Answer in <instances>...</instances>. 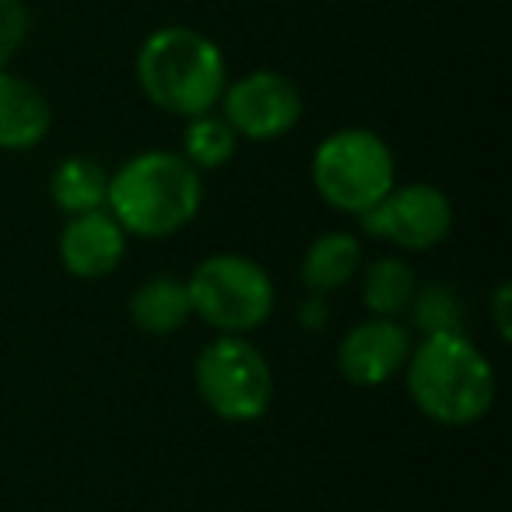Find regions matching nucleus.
<instances>
[{
	"instance_id": "f257e3e1",
	"label": "nucleus",
	"mask_w": 512,
	"mask_h": 512,
	"mask_svg": "<svg viewBox=\"0 0 512 512\" xmlns=\"http://www.w3.org/2000/svg\"><path fill=\"white\" fill-rule=\"evenodd\" d=\"M200 172L176 151H141L109 176V214L127 235L165 239L200 211Z\"/></svg>"
},
{
	"instance_id": "f03ea898",
	"label": "nucleus",
	"mask_w": 512,
	"mask_h": 512,
	"mask_svg": "<svg viewBox=\"0 0 512 512\" xmlns=\"http://www.w3.org/2000/svg\"><path fill=\"white\" fill-rule=\"evenodd\" d=\"M407 390L425 418L474 425L495 404V369L467 334H432L407 355Z\"/></svg>"
},
{
	"instance_id": "7ed1b4c3",
	"label": "nucleus",
	"mask_w": 512,
	"mask_h": 512,
	"mask_svg": "<svg viewBox=\"0 0 512 512\" xmlns=\"http://www.w3.org/2000/svg\"><path fill=\"white\" fill-rule=\"evenodd\" d=\"M137 85L158 109L176 116L211 113L228 85L221 50L197 29L165 25L137 53Z\"/></svg>"
},
{
	"instance_id": "20e7f679",
	"label": "nucleus",
	"mask_w": 512,
	"mask_h": 512,
	"mask_svg": "<svg viewBox=\"0 0 512 512\" xmlns=\"http://www.w3.org/2000/svg\"><path fill=\"white\" fill-rule=\"evenodd\" d=\"M393 179V151L372 130H337L313 155V186L334 211L365 214L397 186Z\"/></svg>"
},
{
	"instance_id": "39448f33",
	"label": "nucleus",
	"mask_w": 512,
	"mask_h": 512,
	"mask_svg": "<svg viewBox=\"0 0 512 512\" xmlns=\"http://www.w3.org/2000/svg\"><path fill=\"white\" fill-rule=\"evenodd\" d=\"M193 316L221 334H249L274 313V285L264 267L239 253H214L186 278Z\"/></svg>"
},
{
	"instance_id": "423d86ee",
	"label": "nucleus",
	"mask_w": 512,
	"mask_h": 512,
	"mask_svg": "<svg viewBox=\"0 0 512 512\" xmlns=\"http://www.w3.org/2000/svg\"><path fill=\"white\" fill-rule=\"evenodd\" d=\"M193 383L207 407L225 421L264 418L274 397V376L260 348L242 334H225L207 344L193 365Z\"/></svg>"
},
{
	"instance_id": "0eeeda50",
	"label": "nucleus",
	"mask_w": 512,
	"mask_h": 512,
	"mask_svg": "<svg viewBox=\"0 0 512 512\" xmlns=\"http://www.w3.org/2000/svg\"><path fill=\"white\" fill-rule=\"evenodd\" d=\"M362 228L376 239H386L400 249H421L439 246L453 228V204L442 190L428 183H407L393 186L376 207L358 214Z\"/></svg>"
},
{
	"instance_id": "6e6552de",
	"label": "nucleus",
	"mask_w": 512,
	"mask_h": 512,
	"mask_svg": "<svg viewBox=\"0 0 512 512\" xmlns=\"http://www.w3.org/2000/svg\"><path fill=\"white\" fill-rule=\"evenodd\" d=\"M228 127L249 141H274L288 134L302 116V95L285 74L253 71L221 92Z\"/></svg>"
},
{
	"instance_id": "1a4fd4ad",
	"label": "nucleus",
	"mask_w": 512,
	"mask_h": 512,
	"mask_svg": "<svg viewBox=\"0 0 512 512\" xmlns=\"http://www.w3.org/2000/svg\"><path fill=\"white\" fill-rule=\"evenodd\" d=\"M411 334L393 320H362L344 334L337 348V365L355 386H383L407 365Z\"/></svg>"
},
{
	"instance_id": "9d476101",
	"label": "nucleus",
	"mask_w": 512,
	"mask_h": 512,
	"mask_svg": "<svg viewBox=\"0 0 512 512\" xmlns=\"http://www.w3.org/2000/svg\"><path fill=\"white\" fill-rule=\"evenodd\" d=\"M127 253V232L120 221L102 207V211L74 214L60 235V264L74 278H106L116 271V264Z\"/></svg>"
},
{
	"instance_id": "9b49d317",
	"label": "nucleus",
	"mask_w": 512,
	"mask_h": 512,
	"mask_svg": "<svg viewBox=\"0 0 512 512\" xmlns=\"http://www.w3.org/2000/svg\"><path fill=\"white\" fill-rule=\"evenodd\" d=\"M53 109L32 81L0 71V151H29L50 134Z\"/></svg>"
},
{
	"instance_id": "f8f14e48",
	"label": "nucleus",
	"mask_w": 512,
	"mask_h": 512,
	"mask_svg": "<svg viewBox=\"0 0 512 512\" xmlns=\"http://www.w3.org/2000/svg\"><path fill=\"white\" fill-rule=\"evenodd\" d=\"M193 316L190 288L179 278H151L130 299V320L144 334H176Z\"/></svg>"
},
{
	"instance_id": "ddd939ff",
	"label": "nucleus",
	"mask_w": 512,
	"mask_h": 512,
	"mask_svg": "<svg viewBox=\"0 0 512 512\" xmlns=\"http://www.w3.org/2000/svg\"><path fill=\"white\" fill-rule=\"evenodd\" d=\"M362 267V242L348 232H327L302 256V285L316 295L348 285Z\"/></svg>"
},
{
	"instance_id": "4468645a",
	"label": "nucleus",
	"mask_w": 512,
	"mask_h": 512,
	"mask_svg": "<svg viewBox=\"0 0 512 512\" xmlns=\"http://www.w3.org/2000/svg\"><path fill=\"white\" fill-rule=\"evenodd\" d=\"M50 197L67 218L102 211L109 200V172L85 155L64 158L50 176Z\"/></svg>"
},
{
	"instance_id": "2eb2a0df",
	"label": "nucleus",
	"mask_w": 512,
	"mask_h": 512,
	"mask_svg": "<svg viewBox=\"0 0 512 512\" xmlns=\"http://www.w3.org/2000/svg\"><path fill=\"white\" fill-rule=\"evenodd\" d=\"M414 292H418V278L400 256H379L376 264L365 271L362 302L372 316L393 320L411 306Z\"/></svg>"
},
{
	"instance_id": "dca6fc26",
	"label": "nucleus",
	"mask_w": 512,
	"mask_h": 512,
	"mask_svg": "<svg viewBox=\"0 0 512 512\" xmlns=\"http://www.w3.org/2000/svg\"><path fill=\"white\" fill-rule=\"evenodd\" d=\"M235 148H239V134L228 127L225 116H190V127L183 130V158L197 172L221 169L225 162H232Z\"/></svg>"
},
{
	"instance_id": "f3484780",
	"label": "nucleus",
	"mask_w": 512,
	"mask_h": 512,
	"mask_svg": "<svg viewBox=\"0 0 512 512\" xmlns=\"http://www.w3.org/2000/svg\"><path fill=\"white\" fill-rule=\"evenodd\" d=\"M407 309H411V316H414V327H418L425 337L463 334V316H467V309H463L460 295H456L449 285L418 288Z\"/></svg>"
},
{
	"instance_id": "a211bd4d",
	"label": "nucleus",
	"mask_w": 512,
	"mask_h": 512,
	"mask_svg": "<svg viewBox=\"0 0 512 512\" xmlns=\"http://www.w3.org/2000/svg\"><path fill=\"white\" fill-rule=\"evenodd\" d=\"M25 32H29V11L22 0H0V71L25 43Z\"/></svg>"
},
{
	"instance_id": "6ab92c4d",
	"label": "nucleus",
	"mask_w": 512,
	"mask_h": 512,
	"mask_svg": "<svg viewBox=\"0 0 512 512\" xmlns=\"http://www.w3.org/2000/svg\"><path fill=\"white\" fill-rule=\"evenodd\" d=\"M509 299H512V285H509V281H502V285L495 288V299H491V316H495V330H498V337H502V341H509V337H512Z\"/></svg>"
},
{
	"instance_id": "aec40b11",
	"label": "nucleus",
	"mask_w": 512,
	"mask_h": 512,
	"mask_svg": "<svg viewBox=\"0 0 512 512\" xmlns=\"http://www.w3.org/2000/svg\"><path fill=\"white\" fill-rule=\"evenodd\" d=\"M327 302H323V295H316V292H309V299L302 302V309H299V320H302V327L306 330H320V327H327Z\"/></svg>"
}]
</instances>
